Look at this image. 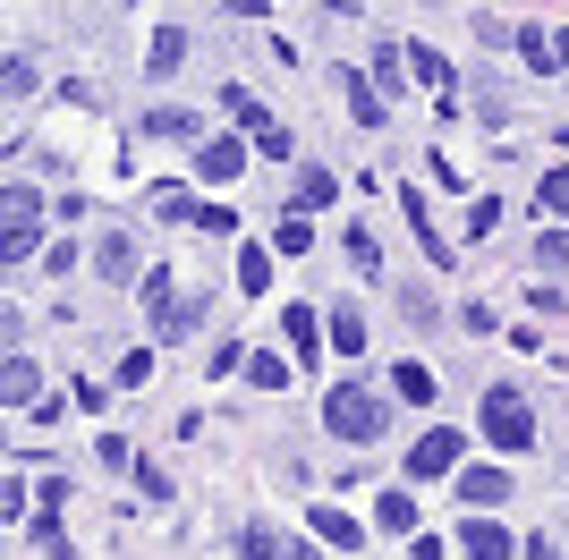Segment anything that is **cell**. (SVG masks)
Here are the masks:
<instances>
[{
	"label": "cell",
	"instance_id": "cell-22",
	"mask_svg": "<svg viewBox=\"0 0 569 560\" xmlns=\"http://www.w3.org/2000/svg\"><path fill=\"white\" fill-rule=\"evenodd\" d=\"M238 289H247V298L272 289V256H263V247H238Z\"/></svg>",
	"mask_w": 569,
	"mask_h": 560
},
{
	"label": "cell",
	"instance_id": "cell-27",
	"mask_svg": "<svg viewBox=\"0 0 569 560\" xmlns=\"http://www.w3.org/2000/svg\"><path fill=\"white\" fill-rule=\"evenodd\" d=\"M272 247H281V256H307V247H315V221H307V212H289L281 230H272Z\"/></svg>",
	"mask_w": 569,
	"mask_h": 560
},
{
	"label": "cell",
	"instance_id": "cell-23",
	"mask_svg": "<svg viewBox=\"0 0 569 560\" xmlns=\"http://www.w3.org/2000/svg\"><path fill=\"white\" fill-rule=\"evenodd\" d=\"M281 331H289V357L307 366V357H315V331H323V323H315L307 306H289V314H281Z\"/></svg>",
	"mask_w": 569,
	"mask_h": 560
},
{
	"label": "cell",
	"instance_id": "cell-3",
	"mask_svg": "<svg viewBox=\"0 0 569 560\" xmlns=\"http://www.w3.org/2000/svg\"><path fill=\"white\" fill-rule=\"evenodd\" d=\"M26 256H43V196L9 179L0 187V263H26Z\"/></svg>",
	"mask_w": 569,
	"mask_h": 560
},
{
	"label": "cell",
	"instance_id": "cell-10",
	"mask_svg": "<svg viewBox=\"0 0 569 560\" xmlns=\"http://www.w3.org/2000/svg\"><path fill=\"white\" fill-rule=\"evenodd\" d=\"M34 399H43L34 357H0V408H34Z\"/></svg>",
	"mask_w": 569,
	"mask_h": 560
},
{
	"label": "cell",
	"instance_id": "cell-12",
	"mask_svg": "<svg viewBox=\"0 0 569 560\" xmlns=\"http://www.w3.org/2000/svg\"><path fill=\"white\" fill-rule=\"evenodd\" d=\"M179 60H188V26H162V34H153V51H144V77H153V86H170V77H179Z\"/></svg>",
	"mask_w": 569,
	"mask_h": 560
},
{
	"label": "cell",
	"instance_id": "cell-31",
	"mask_svg": "<svg viewBox=\"0 0 569 560\" xmlns=\"http://www.w3.org/2000/svg\"><path fill=\"white\" fill-rule=\"evenodd\" d=\"M144 382H153V349H128L119 357V391H144Z\"/></svg>",
	"mask_w": 569,
	"mask_h": 560
},
{
	"label": "cell",
	"instance_id": "cell-8",
	"mask_svg": "<svg viewBox=\"0 0 569 560\" xmlns=\"http://www.w3.org/2000/svg\"><path fill=\"white\" fill-rule=\"evenodd\" d=\"M459 501H468V518H493L510 501V476L501 467H459Z\"/></svg>",
	"mask_w": 569,
	"mask_h": 560
},
{
	"label": "cell",
	"instance_id": "cell-41",
	"mask_svg": "<svg viewBox=\"0 0 569 560\" xmlns=\"http://www.w3.org/2000/svg\"><path fill=\"white\" fill-rule=\"evenodd\" d=\"M519 560H561V552H552V543L536 536V543H519Z\"/></svg>",
	"mask_w": 569,
	"mask_h": 560
},
{
	"label": "cell",
	"instance_id": "cell-11",
	"mask_svg": "<svg viewBox=\"0 0 569 560\" xmlns=\"http://www.w3.org/2000/svg\"><path fill=\"white\" fill-rule=\"evenodd\" d=\"M459 552H468V560H519V543L501 536L493 518H468V527H459Z\"/></svg>",
	"mask_w": 569,
	"mask_h": 560
},
{
	"label": "cell",
	"instance_id": "cell-13",
	"mask_svg": "<svg viewBox=\"0 0 569 560\" xmlns=\"http://www.w3.org/2000/svg\"><path fill=\"white\" fill-rule=\"evenodd\" d=\"M375 527H382V536H417V501H408V484L375 501Z\"/></svg>",
	"mask_w": 569,
	"mask_h": 560
},
{
	"label": "cell",
	"instance_id": "cell-34",
	"mask_svg": "<svg viewBox=\"0 0 569 560\" xmlns=\"http://www.w3.org/2000/svg\"><path fill=\"white\" fill-rule=\"evenodd\" d=\"M238 552H247V560H281V536H272V527H247V536H238Z\"/></svg>",
	"mask_w": 569,
	"mask_h": 560
},
{
	"label": "cell",
	"instance_id": "cell-35",
	"mask_svg": "<svg viewBox=\"0 0 569 560\" xmlns=\"http://www.w3.org/2000/svg\"><path fill=\"white\" fill-rule=\"evenodd\" d=\"M501 221V196H468V238H485Z\"/></svg>",
	"mask_w": 569,
	"mask_h": 560
},
{
	"label": "cell",
	"instance_id": "cell-24",
	"mask_svg": "<svg viewBox=\"0 0 569 560\" xmlns=\"http://www.w3.org/2000/svg\"><path fill=\"white\" fill-rule=\"evenodd\" d=\"M391 391H400L408 408H426V399H433V373H426V366H408V357H400V366H391Z\"/></svg>",
	"mask_w": 569,
	"mask_h": 560
},
{
	"label": "cell",
	"instance_id": "cell-42",
	"mask_svg": "<svg viewBox=\"0 0 569 560\" xmlns=\"http://www.w3.org/2000/svg\"><path fill=\"white\" fill-rule=\"evenodd\" d=\"M552 69H569V26H561V34H552Z\"/></svg>",
	"mask_w": 569,
	"mask_h": 560
},
{
	"label": "cell",
	"instance_id": "cell-40",
	"mask_svg": "<svg viewBox=\"0 0 569 560\" xmlns=\"http://www.w3.org/2000/svg\"><path fill=\"white\" fill-rule=\"evenodd\" d=\"M281 560H323V543H281Z\"/></svg>",
	"mask_w": 569,
	"mask_h": 560
},
{
	"label": "cell",
	"instance_id": "cell-4",
	"mask_svg": "<svg viewBox=\"0 0 569 560\" xmlns=\"http://www.w3.org/2000/svg\"><path fill=\"white\" fill-rule=\"evenodd\" d=\"M144 314H153V331H162V340H188V331L204 323V306H196L170 272H144Z\"/></svg>",
	"mask_w": 569,
	"mask_h": 560
},
{
	"label": "cell",
	"instance_id": "cell-14",
	"mask_svg": "<svg viewBox=\"0 0 569 560\" xmlns=\"http://www.w3.org/2000/svg\"><path fill=\"white\" fill-rule=\"evenodd\" d=\"M357 536H366V527H357L349 510H332V501H315V543H340V552H349Z\"/></svg>",
	"mask_w": 569,
	"mask_h": 560
},
{
	"label": "cell",
	"instance_id": "cell-21",
	"mask_svg": "<svg viewBox=\"0 0 569 560\" xmlns=\"http://www.w3.org/2000/svg\"><path fill=\"white\" fill-rule=\"evenodd\" d=\"M400 204H408V230H417V221H426V196H417V187H400ZM426 256H433V263H451L459 247H451L442 230H426Z\"/></svg>",
	"mask_w": 569,
	"mask_h": 560
},
{
	"label": "cell",
	"instance_id": "cell-15",
	"mask_svg": "<svg viewBox=\"0 0 569 560\" xmlns=\"http://www.w3.org/2000/svg\"><path fill=\"white\" fill-rule=\"evenodd\" d=\"M340 93H349V111H357V128H382V119H391V111H382V93L366 86V77H349V69H340Z\"/></svg>",
	"mask_w": 569,
	"mask_h": 560
},
{
	"label": "cell",
	"instance_id": "cell-5",
	"mask_svg": "<svg viewBox=\"0 0 569 560\" xmlns=\"http://www.w3.org/2000/svg\"><path fill=\"white\" fill-rule=\"evenodd\" d=\"M221 111H230L238 128L256 137V153H263V162H289V128H281V119H272V111H263V102H256V93H247V86H221Z\"/></svg>",
	"mask_w": 569,
	"mask_h": 560
},
{
	"label": "cell",
	"instance_id": "cell-29",
	"mask_svg": "<svg viewBox=\"0 0 569 560\" xmlns=\"http://www.w3.org/2000/svg\"><path fill=\"white\" fill-rule=\"evenodd\" d=\"M332 196H340V179H332V170H307V179H298V212L332 204Z\"/></svg>",
	"mask_w": 569,
	"mask_h": 560
},
{
	"label": "cell",
	"instance_id": "cell-2",
	"mask_svg": "<svg viewBox=\"0 0 569 560\" xmlns=\"http://www.w3.org/2000/svg\"><path fill=\"white\" fill-rule=\"evenodd\" d=\"M323 424H332L340 442H382V433H391V417H382V399L366 391V382H332V391H323Z\"/></svg>",
	"mask_w": 569,
	"mask_h": 560
},
{
	"label": "cell",
	"instance_id": "cell-6",
	"mask_svg": "<svg viewBox=\"0 0 569 560\" xmlns=\"http://www.w3.org/2000/svg\"><path fill=\"white\" fill-rule=\"evenodd\" d=\"M459 459H468V433H451V424H433V433H417V442H408V484H433V476H459Z\"/></svg>",
	"mask_w": 569,
	"mask_h": 560
},
{
	"label": "cell",
	"instance_id": "cell-33",
	"mask_svg": "<svg viewBox=\"0 0 569 560\" xmlns=\"http://www.w3.org/2000/svg\"><path fill=\"white\" fill-rule=\"evenodd\" d=\"M188 230H204V238H230V230H238V212H230V204H196V221H188Z\"/></svg>",
	"mask_w": 569,
	"mask_h": 560
},
{
	"label": "cell",
	"instance_id": "cell-1",
	"mask_svg": "<svg viewBox=\"0 0 569 560\" xmlns=\"http://www.w3.org/2000/svg\"><path fill=\"white\" fill-rule=\"evenodd\" d=\"M476 433L501 450V459H519V450H536V408H527V391H510V382H493V391L476 399Z\"/></svg>",
	"mask_w": 569,
	"mask_h": 560
},
{
	"label": "cell",
	"instance_id": "cell-19",
	"mask_svg": "<svg viewBox=\"0 0 569 560\" xmlns=\"http://www.w3.org/2000/svg\"><path fill=\"white\" fill-rule=\"evenodd\" d=\"M569 221V170H545V179H536V221Z\"/></svg>",
	"mask_w": 569,
	"mask_h": 560
},
{
	"label": "cell",
	"instance_id": "cell-7",
	"mask_svg": "<svg viewBox=\"0 0 569 560\" xmlns=\"http://www.w3.org/2000/svg\"><path fill=\"white\" fill-rule=\"evenodd\" d=\"M408 77H417V86H426L442 111H459V77H451V60H442L433 43H408Z\"/></svg>",
	"mask_w": 569,
	"mask_h": 560
},
{
	"label": "cell",
	"instance_id": "cell-9",
	"mask_svg": "<svg viewBox=\"0 0 569 560\" xmlns=\"http://www.w3.org/2000/svg\"><path fill=\"white\" fill-rule=\"evenodd\" d=\"M238 170H247V144H238V137H204V144H196V179H204V187H230Z\"/></svg>",
	"mask_w": 569,
	"mask_h": 560
},
{
	"label": "cell",
	"instance_id": "cell-39",
	"mask_svg": "<svg viewBox=\"0 0 569 560\" xmlns=\"http://www.w3.org/2000/svg\"><path fill=\"white\" fill-rule=\"evenodd\" d=\"M18 510H26V484H18V476H0V527H9Z\"/></svg>",
	"mask_w": 569,
	"mask_h": 560
},
{
	"label": "cell",
	"instance_id": "cell-16",
	"mask_svg": "<svg viewBox=\"0 0 569 560\" xmlns=\"http://www.w3.org/2000/svg\"><path fill=\"white\" fill-rule=\"evenodd\" d=\"M94 272H102V280H137V247H128V238L111 230V238L94 247Z\"/></svg>",
	"mask_w": 569,
	"mask_h": 560
},
{
	"label": "cell",
	"instance_id": "cell-18",
	"mask_svg": "<svg viewBox=\"0 0 569 560\" xmlns=\"http://www.w3.org/2000/svg\"><path fill=\"white\" fill-rule=\"evenodd\" d=\"M144 212L153 221H196V196L188 187H144Z\"/></svg>",
	"mask_w": 569,
	"mask_h": 560
},
{
	"label": "cell",
	"instance_id": "cell-38",
	"mask_svg": "<svg viewBox=\"0 0 569 560\" xmlns=\"http://www.w3.org/2000/svg\"><path fill=\"white\" fill-rule=\"evenodd\" d=\"M349 263H357V272H382V247L366 230H349Z\"/></svg>",
	"mask_w": 569,
	"mask_h": 560
},
{
	"label": "cell",
	"instance_id": "cell-36",
	"mask_svg": "<svg viewBox=\"0 0 569 560\" xmlns=\"http://www.w3.org/2000/svg\"><path fill=\"white\" fill-rule=\"evenodd\" d=\"M18 340H26V314L0 298V357H18Z\"/></svg>",
	"mask_w": 569,
	"mask_h": 560
},
{
	"label": "cell",
	"instance_id": "cell-20",
	"mask_svg": "<svg viewBox=\"0 0 569 560\" xmlns=\"http://www.w3.org/2000/svg\"><path fill=\"white\" fill-rule=\"evenodd\" d=\"M375 93H408V51H400V43L375 51Z\"/></svg>",
	"mask_w": 569,
	"mask_h": 560
},
{
	"label": "cell",
	"instance_id": "cell-26",
	"mask_svg": "<svg viewBox=\"0 0 569 560\" xmlns=\"http://www.w3.org/2000/svg\"><path fill=\"white\" fill-rule=\"evenodd\" d=\"M536 272H569V230H536Z\"/></svg>",
	"mask_w": 569,
	"mask_h": 560
},
{
	"label": "cell",
	"instance_id": "cell-17",
	"mask_svg": "<svg viewBox=\"0 0 569 560\" xmlns=\"http://www.w3.org/2000/svg\"><path fill=\"white\" fill-rule=\"evenodd\" d=\"M323 331H332L340 357H366V314H357V306H332V323H323Z\"/></svg>",
	"mask_w": 569,
	"mask_h": 560
},
{
	"label": "cell",
	"instance_id": "cell-32",
	"mask_svg": "<svg viewBox=\"0 0 569 560\" xmlns=\"http://www.w3.org/2000/svg\"><path fill=\"white\" fill-rule=\"evenodd\" d=\"M247 382H263V391H281V382H289V357H272V349H263V357H247Z\"/></svg>",
	"mask_w": 569,
	"mask_h": 560
},
{
	"label": "cell",
	"instance_id": "cell-28",
	"mask_svg": "<svg viewBox=\"0 0 569 560\" xmlns=\"http://www.w3.org/2000/svg\"><path fill=\"white\" fill-rule=\"evenodd\" d=\"M18 93H34V60L9 51V60H0V102H18Z\"/></svg>",
	"mask_w": 569,
	"mask_h": 560
},
{
	"label": "cell",
	"instance_id": "cell-30",
	"mask_svg": "<svg viewBox=\"0 0 569 560\" xmlns=\"http://www.w3.org/2000/svg\"><path fill=\"white\" fill-rule=\"evenodd\" d=\"M144 137H196V119H188V111H170V102H162V111H144Z\"/></svg>",
	"mask_w": 569,
	"mask_h": 560
},
{
	"label": "cell",
	"instance_id": "cell-25",
	"mask_svg": "<svg viewBox=\"0 0 569 560\" xmlns=\"http://www.w3.org/2000/svg\"><path fill=\"white\" fill-rule=\"evenodd\" d=\"M510 43H519L527 69H552V34H545V26H510Z\"/></svg>",
	"mask_w": 569,
	"mask_h": 560
},
{
	"label": "cell",
	"instance_id": "cell-37",
	"mask_svg": "<svg viewBox=\"0 0 569 560\" xmlns=\"http://www.w3.org/2000/svg\"><path fill=\"white\" fill-rule=\"evenodd\" d=\"M128 467H137V484H144V501H170V476H162V467H153V459H128Z\"/></svg>",
	"mask_w": 569,
	"mask_h": 560
}]
</instances>
